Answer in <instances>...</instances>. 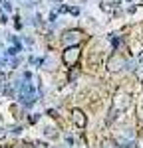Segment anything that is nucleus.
<instances>
[{"instance_id": "1a4fd4ad", "label": "nucleus", "mask_w": 143, "mask_h": 148, "mask_svg": "<svg viewBox=\"0 0 143 148\" xmlns=\"http://www.w3.org/2000/svg\"><path fill=\"white\" fill-rule=\"evenodd\" d=\"M34 148H48V146H46V144H36Z\"/></svg>"}, {"instance_id": "9d476101", "label": "nucleus", "mask_w": 143, "mask_h": 148, "mask_svg": "<svg viewBox=\"0 0 143 148\" xmlns=\"http://www.w3.org/2000/svg\"><path fill=\"white\" fill-rule=\"evenodd\" d=\"M16 148H30V146H28V144H18Z\"/></svg>"}, {"instance_id": "7ed1b4c3", "label": "nucleus", "mask_w": 143, "mask_h": 148, "mask_svg": "<svg viewBox=\"0 0 143 148\" xmlns=\"http://www.w3.org/2000/svg\"><path fill=\"white\" fill-rule=\"evenodd\" d=\"M127 65V61H125V57H121L119 53H115V56L109 57V61H107V69L111 71V73H117V71H121V69Z\"/></svg>"}, {"instance_id": "39448f33", "label": "nucleus", "mask_w": 143, "mask_h": 148, "mask_svg": "<svg viewBox=\"0 0 143 148\" xmlns=\"http://www.w3.org/2000/svg\"><path fill=\"white\" fill-rule=\"evenodd\" d=\"M127 105H129V97H127V95H117V101H115L113 107H115L117 111H121V109H125Z\"/></svg>"}, {"instance_id": "423d86ee", "label": "nucleus", "mask_w": 143, "mask_h": 148, "mask_svg": "<svg viewBox=\"0 0 143 148\" xmlns=\"http://www.w3.org/2000/svg\"><path fill=\"white\" fill-rule=\"evenodd\" d=\"M101 148H119L115 140H103V146Z\"/></svg>"}, {"instance_id": "6e6552de", "label": "nucleus", "mask_w": 143, "mask_h": 148, "mask_svg": "<svg viewBox=\"0 0 143 148\" xmlns=\"http://www.w3.org/2000/svg\"><path fill=\"white\" fill-rule=\"evenodd\" d=\"M137 148H143V138L139 140V142H137Z\"/></svg>"}, {"instance_id": "0eeeda50", "label": "nucleus", "mask_w": 143, "mask_h": 148, "mask_svg": "<svg viewBox=\"0 0 143 148\" xmlns=\"http://www.w3.org/2000/svg\"><path fill=\"white\" fill-rule=\"evenodd\" d=\"M135 75H137V79L143 83V67H137V69H135Z\"/></svg>"}, {"instance_id": "20e7f679", "label": "nucleus", "mask_w": 143, "mask_h": 148, "mask_svg": "<svg viewBox=\"0 0 143 148\" xmlns=\"http://www.w3.org/2000/svg\"><path fill=\"white\" fill-rule=\"evenodd\" d=\"M72 121L76 123V126H80V128H83V126L87 125V119H85L83 111H80V109H74L72 111Z\"/></svg>"}, {"instance_id": "f257e3e1", "label": "nucleus", "mask_w": 143, "mask_h": 148, "mask_svg": "<svg viewBox=\"0 0 143 148\" xmlns=\"http://www.w3.org/2000/svg\"><path fill=\"white\" fill-rule=\"evenodd\" d=\"M80 59V47L78 46H68V49L62 53V61L66 63V65H76V61Z\"/></svg>"}, {"instance_id": "f8f14e48", "label": "nucleus", "mask_w": 143, "mask_h": 148, "mask_svg": "<svg viewBox=\"0 0 143 148\" xmlns=\"http://www.w3.org/2000/svg\"><path fill=\"white\" fill-rule=\"evenodd\" d=\"M4 148H6V146H4Z\"/></svg>"}, {"instance_id": "9b49d317", "label": "nucleus", "mask_w": 143, "mask_h": 148, "mask_svg": "<svg viewBox=\"0 0 143 148\" xmlns=\"http://www.w3.org/2000/svg\"><path fill=\"white\" fill-rule=\"evenodd\" d=\"M139 61H141V63H143V51H141V56H139Z\"/></svg>"}, {"instance_id": "f03ea898", "label": "nucleus", "mask_w": 143, "mask_h": 148, "mask_svg": "<svg viewBox=\"0 0 143 148\" xmlns=\"http://www.w3.org/2000/svg\"><path fill=\"white\" fill-rule=\"evenodd\" d=\"M82 38H83V34L80 30H68L62 36V42H64V46H78L82 42Z\"/></svg>"}]
</instances>
